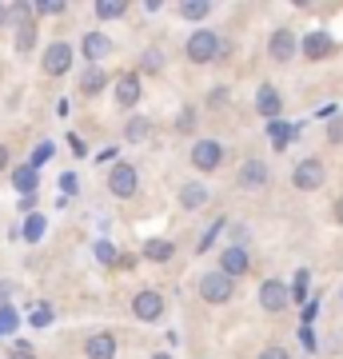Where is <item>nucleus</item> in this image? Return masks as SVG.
Returning <instances> with one entry per match:
<instances>
[{
    "instance_id": "nucleus-39",
    "label": "nucleus",
    "mask_w": 343,
    "mask_h": 359,
    "mask_svg": "<svg viewBox=\"0 0 343 359\" xmlns=\"http://www.w3.org/2000/svg\"><path fill=\"white\" fill-rule=\"evenodd\" d=\"M4 299H8V283H0V308H4Z\"/></svg>"
},
{
    "instance_id": "nucleus-5",
    "label": "nucleus",
    "mask_w": 343,
    "mask_h": 359,
    "mask_svg": "<svg viewBox=\"0 0 343 359\" xmlns=\"http://www.w3.org/2000/svg\"><path fill=\"white\" fill-rule=\"evenodd\" d=\"M191 164H196V172H216V168L224 164V144L200 140L196 148H191Z\"/></svg>"
},
{
    "instance_id": "nucleus-2",
    "label": "nucleus",
    "mask_w": 343,
    "mask_h": 359,
    "mask_svg": "<svg viewBox=\"0 0 343 359\" xmlns=\"http://www.w3.org/2000/svg\"><path fill=\"white\" fill-rule=\"evenodd\" d=\"M231 292H236V283H231L220 268H216V271H208V276L200 280V295H203V304H228Z\"/></svg>"
},
{
    "instance_id": "nucleus-23",
    "label": "nucleus",
    "mask_w": 343,
    "mask_h": 359,
    "mask_svg": "<svg viewBox=\"0 0 343 359\" xmlns=\"http://www.w3.org/2000/svg\"><path fill=\"white\" fill-rule=\"evenodd\" d=\"M124 13H128L124 0H100V4H96V16H100V20H116V16H124Z\"/></svg>"
},
{
    "instance_id": "nucleus-20",
    "label": "nucleus",
    "mask_w": 343,
    "mask_h": 359,
    "mask_svg": "<svg viewBox=\"0 0 343 359\" xmlns=\"http://www.w3.org/2000/svg\"><path fill=\"white\" fill-rule=\"evenodd\" d=\"M148 132H152V120L132 116V120H128V128H124V140L128 144H140V140H148Z\"/></svg>"
},
{
    "instance_id": "nucleus-22",
    "label": "nucleus",
    "mask_w": 343,
    "mask_h": 359,
    "mask_svg": "<svg viewBox=\"0 0 343 359\" xmlns=\"http://www.w3.org/2000/svg\"><path fill=\"white\" fill-rule=\"evenodd\" d=\"M208 13H212L208 0H184V4H180V16H184V20H203Z\"/></svg>"
},
{
    "instance_id": "nucleus-34",
    "label": "nucleus",
    "mask_w": 343,
    "mask_h": 359,
    "mask_svg": "<svg viewBox=\"0 0 343 359\" xmlns=\"http://www.w3.org/2000/svg\"><path fill=\"white\" fill-rule=\"evenodd\" d=\"M96 256H100V264H112V259H116V248H112V244H96Z\"/></svg>"
},
{
    "instance_id": "nucleus-41",
    "label": "nucleus",
    "mask_w": 343,
    "mask_h": 359,
    "mask_svg": "<svg viewBox=\"0 0 343 359\" xmlns=\"http://www.w3.org/2000/svg\"><path fill=\"white\" fill-rule=\"evenodd\" d=\"M335 216H339V224H343V200H339V204H335Z\"/></svg>"
},
{
    "instance_id": "nucleus-19",
    "label": "nucleus",
    "mask_w": 343,
    "mask_h": 359,
    "mask_svg": "<svg viewBox=\"0 0 343 359\" xmlns=\"http://www.w3.org/2000/svg\"><path fill=\"white\" fill-rule=\"evenodd\" d=\"M13 188H16L20 196H32V192H36V172H32L28 164L13 168Z\"/></svg>"
},
{
    "instance_id": "nucleus-38",
    "label": "nucleus",
    "mask_w": 343,
    "mask_h": 359,
    "mask_svg": "<svg viewBox=\"0 0 343 359\" xmlns=\"http://www.w3.org/2000/svg\"><path fill=\"white\" fill-rule=\"evenodd\" d=\"M8 359H36V355H32V351H13Z\"/></svg>"
},
{
    "instance_id": "nucleus-9",
    "label": "nucleus",
    "mask_w": 343,
    "mask_h": 359,
    "mask_svg": "<svg viewBox=\"0 0 343 359\" xmlns=\"http://www.w3.org/2000/svg\"><path fill=\"white\" fill-rule=\"evenodd\" d=\"M288 299H292V292L283 287V280H264L260 283V308L264 311H283Z\"/></svg>"
},
{
    "instance_id": "nucleus-37",
    "label": "nucleus",
    "mask_w": 343,
    "mask_h": 359,
    "mask_svg": "<svg viewBox=\"0 0 343 359\" xmlns=\"http://www.w3.org/2000/svg\"><path fill=\"white\" fill-rule=\"evenodd\" d=\"M4 168H8V148L0 144V172H4Z\"/></svg>"
},
{
    "instance_id": "nucleus-10",
    "label": "nucleus",
    "mask_w": 343,
    "mask_h": 359,
    "mask_svg": "<svg viewBox=\"0 0 343 359\" xmlns=\"http://www.w3.org/2000/svg\"><path fill=\"white\" fill-rule=\"evenodd\" d=\"M267 56L276 60V65H288L295 56V32L292 28H276L271 32V40H267Z\"/></svg>"
},
{
    "instance_id": "nucleus-32",
    "label": "nucleus",
    "mask_w": 343,
    "mask_h": 359,
    "mask_svg": "<svg viewBox=\"0 0 343 359\" xmlns=\"http://www.w3.org/2000/svg\"><path fill=\"white\" fill-rule=\"evenodd\" d=\"M260 359H292V355H288V347L271 344V347H264V351H260Z\"/></svg>"
},
{
    "instance_id": "nucleus-18",
    "label": "nucleus",
    "mask_w": 343,
    "mask_h": 359,
    "mask_svg": "<svg viewBox=\"0 0 343 359\" xmlns=\"http://www.w3.org/2000/svg\"><path fill=\"white\" fill-rule=\"evenodd\" d=\"M180 204L188 208V212L203 208L208 204V188H203V184H184V188H180Z\"/></svg>"
},
{
    "instance_id": "nucleus-35",
    "label": "nucleus",
    "mask_w": 343,
    "mask_h": 359,
    "mask_svg": "<svg viewBox=\"0 0 343 359\" xmlns=\"http://www.w3.org/2000/svg\"><path fill=\"white\" fill-rule=\"evenodd\" d=\"M60 188L72 196V192H76V176H72V172H64V176H60Z\"/></svg>"
},
{
    "instance_id": "nucleus-15",
    "label": "nucleus",
    "mask_w": 343,
    "mask_h": 359,
    "mask_svg": "<svg viewBox=\"0 0 343 359\" xmlns=\"http://www.w3.org/2000/svg\"><path fill=\"white\" fill-rule=\"evenodd\" d=\"M136 100H140V80L120 76L116 80V104H120V108H136Z\"/></svg>"
},
{
    "instance_id": "nucleus-12",
    "label": "nucleus",
    "mask_w": 343,
    "mask_h": 359,
    "mask_svg": "<svg viewBox=\"0 0 343 359\" xmlns=\"http://www.w3.org/2000/svg\"><path fill=\"white\" fill-rule=\"evenodd\" d=\"M84 355L88 359H116V335L112 332H96L84 344Z\"/></svg>"
},
{
    "instance_id": "nucleus-4",
    "label": "nucleus",
    "mask_w": 343,
    "mask_h": 359,
    "mask_svg": "<svg viewBox=\"0 0 343 359\" xmlns=\"http://www.w3.org/2000/svg\"><path fill=\"white\" fill-rule=\"evenodd\" d=\"M132 316L144 323H156L160 316H164V295L156 292V287H144V292H136V299H132Z\"/></svg>"
},
{
    "instance_id": "nucleus-42",
    "label": "nucleus",
    "mask_w": 343,
    "mask_h": 359,
    "mask_svg": "<svg viewBox=\"0 0 343 359\" xmlns=\"http://www.w3.org/2000/svg\"><path fill=\"white\" fill-rule=\"evenodd\" d=\"M152 359H172V355H168V351H160V355H152Z\"/></svg>"
},
{
    "instance_id": "nucleus-13",
    "label": "nucleus",
    "mask_w": 343,
    "mask_h": 359,
    "mask_svg": "<svg viewBox=\"0 0 343 359\" xmlns=\"http://www.w3.org/2000/svg\"><path fill=\"white\" fill-rule=\"evenodd\" d=\"M80 48H84V56H88L92 65H100L104 56H112V40L104 36V32H88V36H84V44H80Z\"/></svg>"
},
{
    "instance_id": "nucleus-21",
    "label": "nucleus",
    "mask_w": 343,
    "mask_h": 359,
    "mask_svg": "<svg viewBox=\"0 0 343 359\" xmlns=\"http://www.w3.org/2000/svg\"><path fill=\"white\" fill-rule=\"evenodd\" d=\"M172 252H176V248L168 244V240H148V244H144V256L152 259V264H168Z\"/></svg>"
},
{
    "instance_id": "nucleus-7",
    "label": "nucleus",
    "mask_w": 343,
    "mask_h": 359,
    "mask_svg": "<svg viewBox=\"0 0 343 359\" xmlns=\"http://www.w3.org/2000/svg\"><path fill=\"white\" fill-rule=\"evenodd\" d=\"M68 68H72V44H64V40L48 44V48H44V72H48V76H64Z\"/></svg>"
},
{
    "instance_id": "nucleus-8",
    "label": "nucleus",
    "mask_w": 343,
    "mask_h": 359,
    "mask_svg": "<svg viewBox=\"0 0 343 359\" xmlns=\"http://www.w3.org/2000/svg\"><path fill=\"white\" fill-rule=\"evenodd\" d=\"M252 268V252H248V248H224V252H220V271H224V276H228V280H236V276H243V271Z\"/></svg>"
},
{
    "instance_id": "nucleus-17",
    "label": "nucleus",
    "mask_w": 343,
    "mask_h": 359,
    "mask_svg": "<svg viewBox=\"0 0 343 359\" xmlns=\"http://www.w3.org/2000/svg\"><path fill=\"white\" fill-rule=\"evenodd\" d=\"M104 84H108V76H104L100 65H88V68H84V76H80V92H84V96H96Z\"/></svg>"
},
{
    "instance_id": "nucleus-24",
    "label": "nucleus",
    "mask_w": 343,
    "mask_h": 359,
    "mask_svg": "<svg viewBox=\"0 0 343 359\" xmlns=\"http://www.w3.org/2000/svg\"><path fill=\"white\" fill-rule=\"evenodd\" d=\"M32 44H36V25H32V20H25V25H20V32H16V52H28Z\"/></svg>"
},
{
    "instance_id": "nucleus-30",
    "label": "nucleus",
    "mask_w": 343,
    "mask_h": 359,
    "mask_svg": "<svg viewBox=\"0 0 343 359\" xmlns=\"http://www.w3.org/2000/svg\"><path fill=\"white\" fill-rule=\"evenodd\" d=\"M16 323H20V316H16L13 308H0V335H4V332H16Z\"/></svg>"
},
{
    "instance_id": "nucleus-43",
    "label": "nucleus",
    "mask_w": 343,
    "mask_h": 359,
    "mask_svg": "<svg viewBox=\"0 0 343 359\" xmlns=\"http://www.w3.org/2000/svg\"><path fill=\"white\" fill-rule=\"evenodd\" d=\"M339 304H343V292H339Z\"/></svg>"
},
{
    "instance_id": "nucleus-11",
    "label": "nucleus",
    "mask_w": 343,
    "mask_h": 359,
    "mask_svg": "<svg viewBox=\"0 0 343 359\" xmlns=\"http://www.w3.org/2000/svg\"><path fill=\"white\" fill-rule=\"evenodd\" d=\"M240 188H243V192L267 188V164H264V160H243V164H240Z\"/></svg>"
},
{
    "instance_id": "nucleus-16",
    "label": "nucleus",
    "mask_w": 343,
    "mask_h": 359,
    "mask_svg": "<svg viewBox=\"0 0 343 359\" xmlns=\"http://www.w3.org/2000/svg\"><path fill=\"white\" fill-rule=\"evenodd\" d=\"M328 52H331V36H328V32H319V28H316V32H307V36H304V56H307V60H323Z\"/></svg>"
},
{
    "instance_id": "nucleus-36",
    "label": "nucleus",
    "mask_w": 343,
    "mask_h": 359,
    "mask_svg": "<svg viewBox=\"0 0 343 359\" xmlns=\"http://www.w3.org/2000/svg\"><path fill=\"white\" fill-rule=\"evenodd\" d=\"M328 136H331V140H335V144L343 140V120H335V124H331V132H328Z\"/></svg>"
},
{
    "instance_id": "nucleus-33",
    "label": "nucleus",
    "mask_w": 343,
    "mask_h": 359,
    "mask_svg": "<svg viewBox=\"0 0 343 359\" xmlns=\"http://www.w3.org/2000/svg\"><path fill=\"white\" fill-rule=\"evenodd\" d=\"M292 295H295V299H304V295H307V271H300V276H295V287H292Z\"/></svg>"
},
{
    "instance_id": "nucleus-25",
    "label": "nucleus",
    "mask_w": 343,
    "mask_h": 359,
    "mask_svg": "<svg viewBox=\"0 0 343 359\" xmlns=\"http://www.w3.org/2000/svg\"><path fill=\"white\" fill-rule=\"evenodd\" d=\"M20 236H25L28 244H36L40 236H44V216H40V212H36V216H28V224H25V231H20Z\"/></svg>"
},
{
    "instance_id": "nucleus-14",
    "label": "nucleus",
    "mask_w": 343,
    "mask_h": 359,
    "mask_svg": "<svg viewBox=\"0 0 343 359\" xmlns=\"http://www.w3.org/2000/svg\"><path fill=\"white\" fill-rule=\"evenodd\" d=\"M280 108H283V92L276 88V84H264L260 96H255V112L260 116H276Z\"/></svg>"
},
{
    "instance_id": "nucleus-1",
    "label": "nucleus",
    "mask_w": 343,
    "mask_h": 359,
    "mask_svg": "<svg viewBox=\"0 0 343 359\" xmlns=\"http://www.w3.org/2000/svg\"><path fill=\"white\" fill-rule=\"evenodd\" d=\"M220 48H224V44H220V36L212 32V28H200V32H191L188 44H184V52H188L191 65H212V60L220 56Z\"/></svg>"
},
{
    "instance_id": "nucleus-40",
    "label": "nucleus",
    "mask_w": 343,
    "mask_h": 359,
    "mask_svg": "<svg viewBox=\"0 0 343 359\" xmlns=\"http://www.w3.org/2000/svg\"><path fill=\"white\" fill-rule=\"evenodd\" d=\"M4 20H8V4H0V28H4Z\"/></svg>"
},
{
    "instance_id": "nucleus-26",
    "label": "nucleus",
    "mask_w": 343,
    "mask_h": 359,
    "mask_svg": "<svg viewBox=\"0 0 343 359\" xmlns=\"http://www.w3.org/2000/svg\"><path fill=\"white\" fill-rule=\"evenodd\" d=\"M288 140H292V128H288L283 120H271V144H276V148H288Z\"/></svg>"
},
{
    "instance_id": "nucleus-31",
    "label": "nucleus",
    "mask_w": 343,
    "mask_h": 359,
    "mask_svg": "<svg viewBox=\"0 0 343 359\" xmlns=\"http://www.w3.org/2000/svg\"><path fill=\"white\" fill-rule=\"evenodd\" d=\"M32 13H40V16H60L64 4H60V0H44V4H32Z\"/></svg>"
},
{
    "instance_id": "nucleus-29",
    "label": "nucleus",
    "mask_w": 343,
    "mask_h": 359,
    "mask_svg": "<svg viewBox=\"0 0 343 359\" xmlns=\"http://www.w3.org/2000/svg\"><path fill=\"white\" fill-rule=\"evenodd\" d=\"M160 68H164V52L148 48V52H144V72H160Z\"/></svg>"
},
{
    "instance_id": "nucleus-27",
    "label": "nucleus",
    "mask_w": 343,
    "mask_h": 359,
    "mask_svg": "<svg viewBox=\"0 0 343 359\" xmlns=\"http://www.w3.org/2000/svg\"><path fill=\"white\" fill-rule=\"evenodd\" d=\"M52 160V144L44 140V144H36V148H32V160H28V168H32V172H36L40 164H48Z\"/></svg>"
},
{
    "instance_id": "nucleus-6",
    "label": "nucleus",
    "mask_w": 343,
    "mask_h": 359,
    "mask_svg": "<svg viewBox=\"0 0 343 359\" xmlns=\"http://www.w3.org/2000/svg\"><path fill=\"white\" fill-rule=\"evenodd\" d=\"M292 184L300 192H316L319 184H323V164H319L316 156H311V160H300L295 172H292Z\"/></svg>"
},
{
    "instance_id": "nucleus-28",
    "label": "nucleus",
    "mask_w": 343,
    "mask_h": 359,
    "mask_svg": "<svg viewBox=\"0 0 343 359\" xmlns=\"http://www.w3.org/2000/svg\"><path fill=\"white\" fill-rule=\"evenodd\" d=\"M28 323H32V327H48V323H52V308H48V304H36L32 316H28Z\"/></svg>"
},
{
    "instance_id": "nucleus-3",
    "label": "nucleus",
    "mask_w": 343,
    "mask_h": 359,
    "mask_svg": "<svg viewBox=\"0 0 343 359\" xmlns=\"http://www.w3.org/2000/svg\"><path fill=\"white\" fill-rule=\"evenodd\" d=\"M136 188H140L136 168L132 164H112V172H108V192H112L116 200H128V196H136Z\"/></svg>"
}]
</instances>
